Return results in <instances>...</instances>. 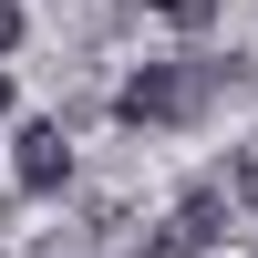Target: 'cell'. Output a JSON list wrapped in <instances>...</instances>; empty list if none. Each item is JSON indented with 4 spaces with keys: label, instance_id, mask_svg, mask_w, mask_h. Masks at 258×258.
I'll return each instance as SVG.
<instances>
[{
    "label": "cell",
    "instance_id": "1",
    "mask_svg": "<svg viewBox=\"0 0 258 258\" xmlns=\"http://www.w3.org/2000/svg\"><path fill=\"white\" fill-rule=\"evenodd\" d=\"M217 83H227V62H135L124 93H114V114L135 135H176V124H197L217 103Z\"/></svg>",
    "mask_w": 258,
    "mask_h": 258
},
{
    "label": "cell",
    "instance_id": "2",
    "mask_svg": "<svg viewBox=\"0 0 258 258\" xmlns=\"http://www.w3.org/2000/svg\"><path fill=\"white\" fill-rule=\"evenodd\" d=\"M227 207H238V197H227L217 176H207V186H186V197H176V217H165V238L145 248V258H207V248L227 238Z\"/></svg>",
    "mask_w": 258,
    "mask_h": 258
},
{
    "label": "cell",
    "instance_id": "4",
    "mask_svg": "<svg viewBox=\"0 0 258 258\" xmlns=\"http://www.w3.org/2000/svg\"><path fill=\"white\" fill-rule=\"evenodd\" d=\"M145 11H155L165 31H207V21H217V0H145Z\"/></svg>",
    "mask_w": 258,
    "mask_h": 258
},
{
    "label": "cell",
    "instance_id": "7",
    "mask_svg": "<svg viewBox=\"0 0 258 258\" xmlns=\"http://www.w3.org/2000/svg\"><path fill=\"white\" fill-rule=\"evenodd\" d=\"M0 114H11V73H0Z\"/></svg>",
    "mask_w": 258,
    "mask_h": 258
},
{
    "label": "cell",
    "instance_id": "3",
    "mask_svg": "<svg viewBox=\"0 0 258 258\" xmlns=\"http://www.w3.org/2000/svg\"><path fill=\"white\" fill-rule=\"evenodd\" d=\"M11 176H21V197H52V186L73 176V135H62L52 114L21 124V135H11Z\"/></svg>",
    "mask_w": 258,
    "mask_h": 258
},
{
    "label": "cell",
    "instance_id": "5",
    "mask_svg": "<svg viewBox=\"0 0 258 258\" xmlns=\"http://www.w3.org/2000/svg\"><path fill=\"white\" fill-rule=\"evenodd\" d=\"M227 197H238L248 217H258V155H238V165H227Z\"/></svg>",
    "mask_w": 258,
    "mask_h": 258
},
{
    "label": "cell",
    "instance_id": "6",
    "mask_svg": "<svg viewBox=\"0 0 258 258\" xmlns=\"http://www.w3.org/2000/svg\"><path fill=\"white\" fill-rule=\"evenodd\" d=\"M21 31H31V21H21V0H0V62L21 52Z\"/></svg>",
    "mask_w": 258,
    "mask_h": 258
}]
</instances>
